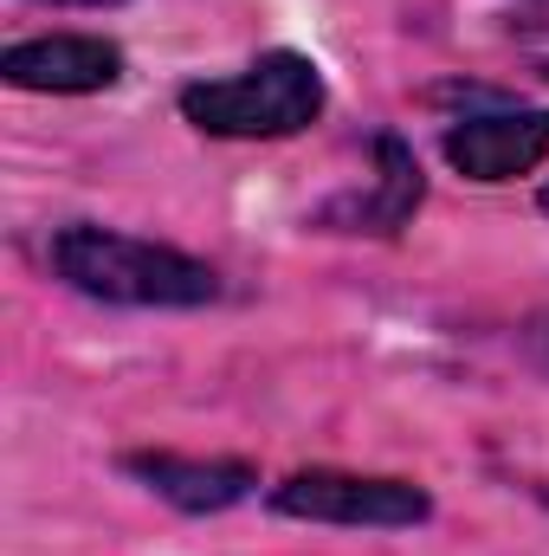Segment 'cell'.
<instances>
[{
    "label": "cell",
    "instance_id": "obj_4",
    "mask_svg": "<svg viewBox=\"0 0 549 556\" xmlns=\"http://www.w3.org/2000/svg\"><path fill=\"white\" fill-rule=\"evenodd\" d=\"M0 78L13 91H46V98H91L124 85V46L104 33H39L0 52Z\"/></svg>",
    "mask_w": 549,
    "mask_h": 556
},
{
    "label": "cell",
    "instance_id": "obj_7",
    "mask_svg": "<svg viewBox=\"0 0 549 556\" xmlns=\"http://www.w3.org/2000/svg\"><path fill=\"white\" fill-rule=\"evenodd\" d=\"M426 201V175L413 162V149L395 130L375 137V188L369 194H343L317 214V227H336V233H401Z\"/></svg>",
    "mask_w": 549,
    "mask_h": 556
},
{
    "label": "cell",
    "instance_id": "obj_2",
    "mask_svg": "<svg viewBox=\"0 0 549 556\" xmlns=\"http://www.w3.org/2000/svg\"><path fill=\"white\" fill-rule=\"evenodd\" d=\"M181 117L201 130V137H227V142H278L297 137L323 117L330 91H323V72L317 59L278 46L259 52L246 72H227V78H194L181 85Z\"/></svg>",
    "mask_w": 549,
    "mask_h": 556
},
{
    "label": "cell",
    "instance_id": "obj_6",
    "mask_svg": "<svg viewBox=\"0 0 549 556\" xmlns=\"http://www.w3.org/2000/svg\"><path fill=\"white\" fill-rule=\"evenodd\" d=\"M130 479H142L155 498H168L188 518H214L233 511L259 492V466L253 459H194V453H124L117 459Z\"/></svg>",
    "mask_w": 549,
    "mask_h": 556
},
{
    "label": "cell",
    "instance_id": "obj_9",
    "mask_svg": "<svg viewBox=\"0 0 549 556\" xmlns=\"http://www.w3.org/2000/svg\"><path fill=\"white\" fill-rule=\"evenodd\" d=\"M537 207H544V214H549V181H544V194H537Z\"/></svg>",
    "mask_w": 549,
    "mask_h": 556
},
{
    "label": "cell",
    "instance_id": "obj_1",
    "mask_svg": "<svg viewBox=\"0 0 549 556\" xmlns=\"http://www.w3.org/2000/svg\"><path fill=\"white\" fill-rule=\"evenodd\" d=\"M52 273L72 291L124 311H201L220 298V273L168 240H142L117 227H59L52 233Z\"/></svg>",
    "mask_w": 549,
    "mask_h": 556
},
{
    "label": "cell",
    "instance_id": "obj_3",
    "mask_svg": "<svg viewBox=\"0 0 549 556\" xmlns=\"http://www.w3.org/2000/svg\"><path fill=\"white\" fill-rule=\"evenodd\" d=\"M278 518L304 525H343V531H413L433 518L426 485L388 479V472H343V466H297L272 485Z\"/></svg>",
    "mask_w": 549,
    "mask_h": 556
},
{
    "label": "cell",
    "instance_id": "obj_5",
    "mask_svg": "<svg viewBox=\"0 0 549 556\" xmlns=\"http://www.w3.org/2000/svg\"><path fill=\"white\" fill-rule=\"evenodd\" d=\"M439 149L478 188L518 181V175H531V168L549 162V111H485V117H459Z\"/></svg>",
    "mask_w": 549,
    "mask_h": 556
},
{
    "label": "cell",
    "instance_id": "obj_8",
    "mask_svg": "<svg viewBox=\"0 0 549 556\" xmlns=\"http://www.w3.org/2000/svg\"><path fill=\"white\" fill-rule=\"evenodd\" d=\"M52 7H117V0H52Z\"/></svg>",
    "mask_w": 549,
    "mask_h": 556
}]
</instances>
